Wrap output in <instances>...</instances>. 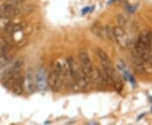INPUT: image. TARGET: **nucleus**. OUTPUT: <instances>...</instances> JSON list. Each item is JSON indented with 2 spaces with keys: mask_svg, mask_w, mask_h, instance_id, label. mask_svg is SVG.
<instances>
[{
  "mask_svg": "<svg viewBox=\"0 0 152 125\" xmlns=\"http://www.w3.org/2000/svg\"><path fill=\"white\" fill-rule=\"evenodd\" d=\"M104 32H105V40L115 42L113 28H112L109 26H104Z\"/></svg>",
  "mask_w": 152,
  "mask_h": 125,
  "instance_id": "13",
  "label": "nucleus"
},
{
  "mask_svg": "<svg viewBox=\"0 0 152 125\" xmlns=\"http://www.w3.org/2000/svg\"><path fill=\"white\" fill-rule=\"evenodd\" d=\"M91 32L96 36L97 37L105 40V32H104V26H102L98 23L94 24L91 28Z\"/></svg>",
  "mask_w": 152,
  "mask_h": 125,
  "instance_id": "10",
  "label": "nucleus"
},
{
  "mask_svg": "<svg viewBox=\"0 0 152 125\" xmlns=\"http://www.w3.org/2000/svg\"><path fill=\"white\" fill-rule=\"evenodd\" d=\"M10 60L11 58L10 55H4V56H1V57H0V67L10 64Z\"/></svg>",
  "mask_w": 152,
  "mask_h": 125,
  "instance_id": "16",
  "label": "nucleus"
},
{
  "mask_svg": "<svg viewBox=\"0 0 152 125\" xmlns=\"http://www.w3.org/2000/svg\"><path fill=\"white\" fill-rule=\"evenodd\" d=\"M22 66H23V60L17 59L16 61H15L12 65L9 66L7 68L5 73H4V76L2 78L3 82L6 80H8L9 78H10V77L14 76L16 74H18L22 69Z\"/></svg>",
  "mask_w": 152,
  "mask_h": 125,
  "instance_id": "6",
  "label": "nucleus"
},
{
  "mask_svg": "<svg viewBox=\"0 0 152 125\" xmlns=\"http://www.w3.org/2000/svg\"><path fill=\"white\" fill-rule=\"evenodd\" d=\"M115 42L119 45L121 48H126L129 46V37L125 32L124 29L121 26H116L113 28Z\"/></svg>",
  "mask_w": 152,
  "mask_h": 125,
  "instance_id": "4",
  "label": "nucleus"
},
{
  "mask_svg": "<svg viewBox=\"0 0 152 125\" xmlns=\"http://www.w3.org/2000/svg\"><path fill=\"white\" fill-rule=\"evenodd\" d=\"M67 67L68 72L76 86L83 91L88 90L90 87V78L83 72L82 69L79 68L75 58L71 56L67 58Z\"/></svg>",
  "mask_w": 152,
  "mask_h": 125,
  "instance_id": "1",
  "label": "nucleus"
},
{
  "mask_svg": "<svg viewBox=\"0 0 152 125\" xmlns=\"http://www.w3.org/2000/svg\"><path fill=\"white\" fill-rule=\"evenodd\" d=\"M23 3H24V0H9L8 1V4L15 7H16L17 5H20Z\"/></svg>",
  "mask_w": 152,
  "mask_h": 125,
  "instance_id": "18",
  "label": "nucleus"
},
{
  "mask_svg": "<svg viewBox=\"0 0 152 125\" xmlns=\"http://www.w3.org/2000/svg\"><path fill=\"white\" fill-rule=\"evenodd\" d=\"M118 1H121V0H111L110 3H112V2H118Z\"/></svg>",
  "mask_w": 152,
  "mask_h": 125,
  "instance_id": "20",
  "label": "nucleus"
},
{
  "mask_svg": "<svg viewBox=\"0 0 152 125\" xmlns=\"http://www.w3.org/2000/svg\"><path fill=\"white\" fill-rule=\"evenodd\" d=\"M10 23V19L8 18H3V17H0V29H4Z\"/></svg>",
  "mask_w": 152,
  "mask_h": 125,
  "instance_id": "17",
  "label": "nucleus"
},
{
  "mask_svg": "<svg viewBox=\"0 0 152 125\" xmlns=\"http://www.w3.org/2000/svg\"><path fill=\"white\" fill-rule=\"evenodd\" d=\"M11 52L10 44H5L4 46H0V57L4 55H10Z\"/></svg>",
  "mask_w": 152,
  "mask_h": 125,
  "instance_id": "15",
  "label": "nucleus"
},
{
  "mask_svg": "<svg viewBox=\"0 0 152 125\" xmlns=\"http://www.w3.org/2000/svg\"><path fill=\"white\" fill-rule=\"evenodd\" d=\"M149 58L152 62V41L150 44V47H149Z\"/></svg>",
  "mask_w": 152,
  "mask_h": 125,
  "instance_id": "19",
  "label": "nucleus"
},
{
  "mask_svg": "<svg viewBox=\"0 0 152 125\" xmlns=\"http://www.w3.org/2000/svg\"><path fill=\"white\" fill-rule=\"evenodd\" d=\"M96 53H97L99 59L101 60L102 65H106V64H112L111 60L109 58L108 55L102 49L98 48L97 50H96Z\"/></svg>",
  "mask_w": 152,
  "mask_h": 125,
  "instance_id": "12",
  "label": "nucleus"
},
{
  "mask_svg": "<svg viewBox=\"0 0 152 125\" xmlns=\"http://www.w3.org/2000/svg\"><path fill=\"white\" fill-rule=\"evenodd\" d=\"M79 57H80V60L82 70L86 75L87 76L91 79V76L92 75L93 69H94V67L92 66L91 61L90 59V57H89L86 51L80 50L79 52Z\"/></svg>",
  "mask_w": 152,
  "mask_h": 125,
  "instance_id": "2",
  "label": "nucleus"
},
{
  "mask_svg": "<svg viewBox=\"0 0 152 125\" xmlns=\"http://www.w3.org/2000/svg\"><path fill=\"white\" fill-rule=\"evenodd\" d=\"M20 14V9H18L17 7L11 5L8 3L0 6V17L10 19V18H14V17L17 16Z\"/></svg>",
  "mask_w": 152,
  "mask_h": 125,
  "instance_id": "5",
  "label": "nucleus"
},
{
  "mask_svg": "<svg viewBox=\"0 0 152 125\" xmlns=\"http://www.w3.org/2000/svg\"><path fill=\"white\" fill-rule=\"evenodd\" d=\"M37 85L38 88L41 91H45L48 86V80H46V75H45V71H44L43 68H40L38 69L37 75Z\"/></svg>",
  "mask_w": 152,
  "mask_h": 125,
  "instance_id": "8",
  "label": "nucleus"
},
{
  "mask_svg": "<svg viewBox=\"0 0 152 125\" xmlns=\"http://www.w3.org/2000/svg\"><path fill=\"white\" fill-rule=\"evenodd\" d=\"M63 80H64V78L58 75L53 69L49 73L48 77V86L53 92H58L61 89Z\"/></svg>",
  "mask_w": 152,
  "mask_h": 125,
  "instance_id": "3",
  "label": "nucleus"
},
{
  "mask_svg": "<svg viewBox=\"0 0 152 125\" xmlns=\"http://www.w3.org/2000/svg\"><path fill=\"white\" fill-rule=\"evenodd\" d=\"M24 85H25V79L21 75H18L16 80L14 83L13 86L11 87L12 91L15 95H21L24 92Z\"/></svg>",
  "mask_w": 152,
  "mask_h": 125,
  "instance_id": "9",
  "label": "nucleus"
},
{
  "mask_svg": "<svg viewBox=\"0 0 152 125\" xmlns=\"http://www.w3.org/2000/svg\"><path fill=\"white\" fill-rule=\"evenodd\" d=\"M26 88L29 92H33L36 89V86H37V80L35 78V75L31 68H29L26 71Z\"/></svg>",
  "mask_w": 152,
  "mask_h": 125,
  "instance_id": "7",
  "label": "nucleus"
},
{
  "mask_svg": "<svg viewBox=\"0 0 152 125\" xmlns=\"http://www.w3.org/2000/svg\"><path fill=\"white\" fill-rule=\"evenodd\" d=\"M23 30V26L21 24H13V23H10L5 28H4V31L6 32L9 33V34H15V33L19 32Z\"/></svg>",
  "mask_w": 152,
  "mask_h": 125,
  "instance_id": "11",
  "label": "nucleus"
},
{
  "mask_svg": "<svg viewBox=\"0 0 152 125\" xmlns=\"http://www.w3.org/2000/svg\"><path fill=\"white\" fill-rule=\"evenodd\" d=\"M117 21L118 23L119 26L124 28L129 23V20H128V18L125 16L124 15H122L121 14V15H118V17H117Z\"/></svg>",
  "mask_w": 152,
  "mask_h": 125,
  "instance_id": "14",
  "label": "nucleus"
}]
</instances>
